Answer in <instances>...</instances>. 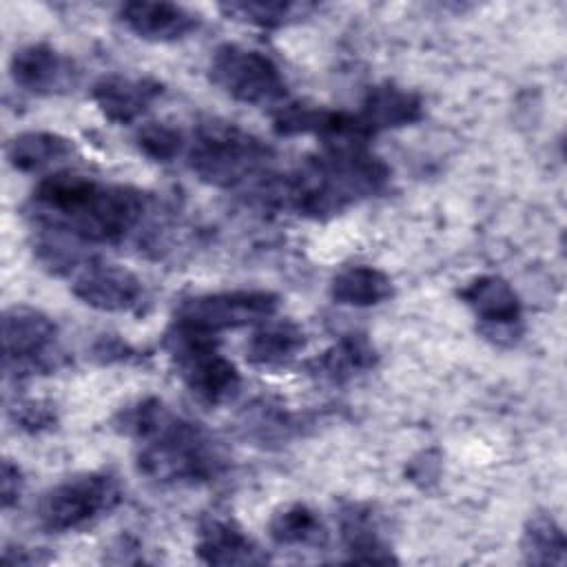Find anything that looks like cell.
I'll use <instances>...</instances> for the list:
<instances>
[{
    "mask_svg": "<svg viewBox=\"0 0 567 567\" xmlns=\"http://www.w3.org/2000/svg\"><path fill=\"white\" fill-rule=\"evenodd\" d=\"M137 352L126 343L122 341L120 337L115 334H102L95 343H93V357L100 361V363H115V361H128L133 359Z\"/></svg>",
    "mask_w": 567,
    "mask_h": 567,
    "instance_id": "f1b7e54d",
    "label": "cell"
},
{
    "mask_svg": "<svg viewBox=\"0 0 567 567\" xmlns=\"http://www.w3.org/2000/svg\"><path fill=\"white\" fill-rule=\"evenodd\" d=\"M75 153L69 137L51 131H24L9 140L4 155L11 168L20 173H40Z\"/></svg>",
    "mask_w": 567,
    "mask_h": 567,
    "instance_id": "ffe728a7",
    "label": "cell"
},
{
    "mask_svg": "<svg viewBox=\"0 0 567 567\" xmlns=\"http://www.w3.org/2000/svg\"><path fill=\"white\" fill-rule=\"evenodd\" d=\"M239 430L248 441L259 445H279L299 432V421L281 403L257 399L244 408L239 416Z\"/></svg>",
    "mask_w": 567,
    "mask_h": 567,
    "instance_id": "603a6c76",
    "label": "cell"
},
{
    "mask_svg": "<svg viewBox=\"0 0 567 567\" xmlns=\"http://www.w3.org/2000/svg\"><path fill=\"white\" fill-rule=\"evenodd\" d=\"M195 554L206 565H264L268 554L226 516H206L197 529Z\"/></svg>",
    "mask_w": 567,
    "mask_h": 567,
    "instance_id": "2e32d148",
    "label": "cell"
},
{
    "mask_svg": "<svg viewBox=\"0 0 567 567\" xmlns=\"http://www.w3.org/2000/svg\"><path fill=\"white\" fill-rule=\"evenodd\" d=\"M279 297L270 290H221L184 299L173 312V326L213 334L264 323L275 317Z\"/></svg>",
    "mask_w": 567,
    "mask_h": 567,
    "instance_id": "9c48e42d",
    "label": "cell"
},
{
    "mask_svg": "<svg viewBox=\"0 0 567 567\" xmlns=\"http://www.w3.org/2000/svg\"><path fill=\"white\" fill-rule=\"evenodd\" d=\"M49 556H40L38 549H29V547H11L7 545L2 549V563H9V565H35V563H47Z\"/></svg>",
    "mask_w": 567,
    "mask_h": 567,
    "instance_id": "f546056e",
    "label": "cell"
},
{
    "mask_svg": "<svg viewBox=\"0 0 567 567\" xmlns=\"http://www.w3.org/2000/svg\"><path fill=\"white\" fill-rule=\"evenodd\" d=\"M58 326L38 308L11 306L2 315V365L9 377L24 379L60 365Z\"/></svg>",
    "mask_w": 567,
    "mask_h": 567,
    "instance_id": "ba28073f",
    "label": "cell"
},
{
    "mask_svg": "<svg viewBox=\"0 0 567 567\" xmlns=\"http://www.w3.org/2000/svg\"><path fill=\"white\" fill-rule=\"evenodd\" d=\"M113 425L135 441V465L155 483L202 485L226 472V454L213 434L157 396L122 408Z\"/></svg>",
    "mask_w": 567,
    "mask_h": 567,
    "instance_id": "7a4b0ae2",
    "label": "cell"
},
{
    "mask_svg": "<svg viewBox=\"0 0 567 567\" xmlns=\"http://www.w3.org/2000/svg\"><path fill=\"white\" fill-rule=\"evenodd\" d=\"M354 115L368 137H372L381 131L403 128L421 122L423 100L419 93L405 86H399L394 82H379L365 91L361 106Z\"/></svg>",
    "mask_w": 567,
    "mask_h": 567,
    "instance_id": "5bb4252c",
    "label": "cell"
},
{
    "mask_svg": "<svg viewBox=\"0 0 567 567\" xmlns=\"http://www.w3.org/2000/svg\"><path fill=\"white\" fill-rule=\"evenodd\" d=\"M164 346L186 390L199 403L217 408L239 394L241 374L237 365L217 350V339L213 334L171 323Z\"/></svg>",
    "mask_w": 567,
    "mask_h": 567,
    "instance_id": "5b68a950",
    "label": "cell"
},
{
    "mask_svg": "<svg viewBox=\"0 0 567 567\" xmlns=\"http://www.w3.org/2000/svg\"><path fill=\"white\" fill-rule=\"evenodd\" d=\"M164 93V84L153 78H131L122 73L102 75L91 86V100L113 124H133Z\"/></svg>",
    "mask_w": 567,
    "mask_h": 567,
    "instance_id": "4fadbf2b",
    "label": "cell"
},
{
    "mask_svg": "<svg viewBox=\"0 0 567 567\" xmlns=\"http://www.w3.org/2000/svg\"><path fill=\"white\" fill-rule=\"evenodd\" d=\"M208 78L221 93L248 106H279L288 95L277 62L257 49L235 42L219 44L213 51Z\"/></svg>",
    "mask_w": 567,
    "mask_h": 567,
    "instance_id": "52a82bcc",
    "label": "cell"
},
{
    "mask_svg": "<svg viewBox=\"0 0 567 567\" xmlns=\"http://www.w3.org/2000/svg\"><path fill=\"white\" fill-rule=\"evenodd\" d=\"M120 503L122 485L115 474L84 472L49 487L35 505V518L44 532L66 534L93 525Z\"/></svg>",
    "mask_w": 567,
    "mask_h": 567,
    "instance_id": "8992f818",
    "label": "cell"
},
{
    "mask_svg": "<svg viewBox=\"0 0 567 567\" xmlns=\"http://www.w3.org/2000/svg\"><path fill=\"white\" fill-rule=\"evenodd\" d=\"M24 487V476L18 463H13L11 458L2 461V470H0V501H2V509L13 507L20 501Z\"/></svg>",
    "mask_w": 567,
    "mask_h": 567,
    "instance_id": "83f0119b",
    "label": "cell"
},
{
    "mask_svg": "<svg viewBox=\"0 0 567 567\" xmlns=\"http://www.w3.org/2000/svg\"><path fill=\"white\" fill-rule=\"evenodd\" d=\"M9 414L13 419V423L24 430V432H44V430H51L55 423H58V414L53 410L51 403L47 401H18L13 408H9Z\"/></svg>",
    "mask_w": 567,
    "mask_h": 567,
    "instance_id": "4316f807",
    "label": "cell"
},
{
    "mask_svg": "<svg viewBox=\"0 0 567 567\" xmlns=\"http://www.w3.org/2000/svg\"><path fill=\"white\" fill-rule=\"evenodd\" d=\"M146 193L89 175L58 171L31 193V219L82 244H115L133 233L146 213Z\"/></svg>",
    "mask_w": 567,
    "mask_h": 567,
    "instance_id": "3957f363",
    "label": "cell"
},
{
    "mask_svg": "<svg viewBox=\"0 0 567 567\" xmlns=\"http://www.w3.org/2000/svg\"><path fill=\"white\" fill-rule=\"evenodd\" d=\"M272 155L257 135L215 117L199 122L186 153L195 177L215 188H237L252 177H266Z\"/></svg>",
    "mask_w": 567,
    "mask_h": 567,
    "instance_id": "277c9868",
    "label": "cell"
},
{
    "mask_svg": "<svg viewBox=\"0 0 567 567\" xmlns=\"http://www.w3.org/2000/svg\"><path fill=\"white\" fill-rule=\"evenodd\" d=\"M565 532L547 512H536L527 518L520 536L523 560L529 565H563L565 563Z\"/></svg>",
    "mask_w": 567,
    "mask_h": 567,
    "instance_id": "cb8c5ba5",
    "label": "cell"
},
{
    "mask_svg": "<svg viewBox=\"0 0 567 567\" xmlns=\"http://www.w3.org/2000/svg\"><path fill=\"white\" fill-rule=\"evenodd\" d=\"M268 536L281 547H323L328 527L306 503H290L277 509L268 520Z\"/></svg>",
    "mask_w": 567,
    "mask_h": 567,
    "instance_id": "7402d4cb",
    "label": "cell"
},
{
    "mask_svg": "<svg viewBox=\"0 0 567 567\" xmlns=\"http://www.w3.org/2000/svg\"><path fill=\"white\" fill-rule=\"evenodd\" d=\"M306 348V332L292 319H266L246 341V359L259 368L288 363Z\"/></svg>",
    "mask_w": 567,
    "mask_h": 567,
    "instance_id": "d6986e66",
    "label": "cell"
},
{
    "mask_svg": "<svg viewBox=\"0 0 567 567\" xmlns=\"http://www.w3.org/2000/svg\"><path fill=\"white\" fill-rule=\"evenodd\" d=\"M339 536L350 563H399L381 532V520L368 503H346L339 514Z\"/></svg>",
    "mask_w": 567,
    "mask_h": 567,
    "instance_id": "e0dca14e",
    "label": "cell"
},
{
    "mask_svg": "<svg viewBox=\"0 0 567 567\" xmlns=\"http://www.w3.org/2000/svg\"><path fill=\"white\" fill-rule=\"evenodd\" d=\"M317 4L310 2H226L219 11L235 22L259 27V29H281L308 18Z\"/></svg>",
    "mask_w": 567,
    "mask_h": 567,
    "instance_id": "d4e9b609",
    "label": "cell"
},
{
    "mask_svg": "<svg viewBox=\"0 0 567 567\" xmlns=\"http://www.w3.org/2000/svg\"><path fill=\"white\" fill-rule=\"evenodd\" d=\"M458 299L481 321V332L498 341L501 337H514V326L523 319V303L514 286L498 275H478L470 279Z\"/></svg>",
    "mask_w": 567,
    "mask_h": 567,
    "instance_id": "7c38bea8",
    "label": "cell"
},
{
    "mask_svg": "<svg viewBox=\"0 0 567 567\" xmlns=\"http://www.w3.org/2000/svg\"><path fill=\"white\" fill-rule=\"evenodd\" d=\"M71 290L84 306L100 312H133L144 301L142 279L133 270L93 257L73 272Z\"/></svg>",
    "mask_w": 567,
    "mask_h": 567,
    "instance_id": "30bf717a",
    "label": "cell"
},
{
    "mask_svg": "<svg viewBox=\"0 0 567 567\" xmlns=\"http://www.w3.org/2000/svg\"><path fill=\"white\" fill-rule=\"evenodd\" d=\"M117 18L133 35L148 42H175L199 27V16L175 2H124Z\"/></svg>",
    "mask_w": 567,
    "mask_h": 567,
    "instance_id": "9a60e30c",
    "label": "cell"
},
{
    "mask_svg": "<svg viewBox=\"0 0 567 567\" xmlns=\"http://www.w3.org/2000/svg\"><path fill=\"white\" fill-rule=\"evenodd\" d=\"M379 363V352L372 341L363 332L343 334L334 341L328 350L315 357L308 368L323 381L330 383H346L363 372L374 370Z\"/></svg>",
    "mask_w": 567,
    "mask_h": 567,
    "instance_id": "ac0fdd59",
    "label": "cell"
},
{
    "mask_svg": "<svg viewBox=\"0 0 567 567\" xmlns=\"http://www.w3.org/2000/svg\"><path fill=\"white\" fill-rule=\"evenodd\" d=\"M9 73L16 86L42 97L64 95L80 82L75 60L44 42L20 47L9 62Z\"/></svg>",
    "mask_w": 567,
    "mask_h": 567,
    "instance_id": "8fae6325",
    "label": "cell"
},
{
    "mask_svg": "<svg viewBox=\"0 0 567 567\" xmlns=\"http://www.w3.org/2000/svg\"><path fill=\"white\" fill-rule=\"evenodd\" d=\"M390 166L365 144H323L295 171L259 184L264 204L306 219H330L381 195Z\"/></svg>",
    "mask_w": 567,
    "mask_h": 567,
    "instance_id": "6da1fadb",
    "label": "cell"
},
{
    "mask_svg": "<svg viewBox=\"0 0 567 567\" xmlns=\"http://www.w3.org/2000/svg\"><path fill=\"white\" fill-rule=\"evenodd\" d=\"M137 151L153 162H173L186 146V140L177 126L166 122H146L135 133Z\"/></svg>",
    "mask_w": 567,
    "mask_h": 567,
    "instance_id": "484cf974",
    "label": "cell"
},
{
    "mask_svg": "<svg viewBox=\"0 0 567 567\" xmlns=\"http://www.w3.org/2000/svg\"><path fill=\"white\" fill-rule=\"evenodd\" d=\"M392 279L383 270L368 264L346 266L330 281V297L341 306L370 308L392 299Z\"/></svg>",
    "mask_w": 567,
    "mask_h": 567,
    "instance_id": "44dd1931",
    "label": "cell"
}]
</instances>
